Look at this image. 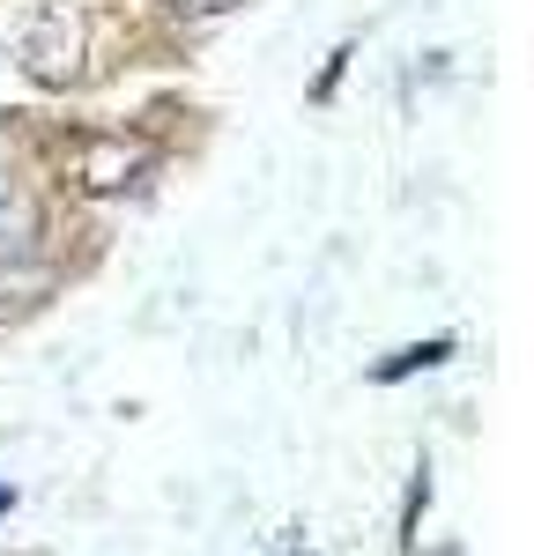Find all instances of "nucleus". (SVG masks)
Masks as SVG:
<instances>
[{
    "label": "nucleus",
    "mask_w": 534,
    "mask_h": 556,
    "mask_svg": "<svg viewBox=\"0 0 534 556\" xmlns=\"http://www.w3.org/2000/svg\"><path fill=\"white\" fill-rule=\"evenodd\" d=\"M82 15L67 8V0H52L38 23H30V38H23V67H30V83L44 89H67L82 83Z\"/></svg>",
    "instance_id": "1"
},
{
    "label": "nucleus",
    "mask_w": 534,
    "mask_h": 556,
    "mask_svg": "<svg viewBox=\"0 0 534 556\" xmlns=\"http://www.w3.org/2000/svg\"><path fill=\"white\" fill-rule=\"evenodd\" d=\"M141 164H149V156L127 149V141H89V149H82V186H89V193H119V186H134Z\"/></svg>",
    "instance_id": "2"
},
{
    "label": "nucleus",
    "mask_w": 534,
    "mask_h": 556,
    "mask_svg": "<svg viewBox=\"0 0 534 556\" xmlns=\"http://www.w3.org/2000/svg\"><path fill=\"white\" fill-rule=\"evenodd\" d=\"M30 238H38V215H30V201L0 193V260H23V253H30Z\"/></svg>",
    "instance_id": "3"
},
{
    "label": "nucleus",
    "mask_w": 534,
    "mask_h": 556,
    "mask_svg": "<svg viewBox=\"0 0 534 556\" xmlns=\"http://www.w3.org/2000/svg\"><path fill=\"white\" fill-rule=\"evenodd\" d=\"M445 356H453V342H445V334H438V342H416V349H400L379 379H400V371H416V364H445Z\"/></svg>",
    "instance_id": "4"
},
{
    "label": "nucleus",
    "mask_w": 534,
    "mask_h": 556,
    "mask_svg": "<svg viewBox=\"0 0 534 556\" xmlns=\"http://www.w3.org/2000/svg\"><path fill=\"white\" fill-rule=\"evenodd\" d=\"M230 8H245V0H178L186 23H208V15H230Z\"/></svg>",
    "instance_id": "5"
},
{
    "label": "nucleus",
    "mask_w": 534,
    "mask_h": 556,
    "mask_svg": "<svg viewBox=\"0 0 534 556\" xmlns=\"http://www.w3.org/2000/svg\"><path fill=\"white\" fill-rule=\"evenodd\" d=\"M0 513H8V490H0Z\"/></svg>",
    "instance_id": "6"
},
{
    "label": "nucleus",
    "mask_w": 534,
    "mask_h": 556,
    "mask_svg": "<svg viewBox=\"0 0 534 556\" xmlns=\"http://www.w3.org/2000/svg\"><path fill=\"white\" fill-rule=\"evenodd\" d=\"M0 193H8V172H0Z\"/></svg>",
    "instance_id": "7"
}]
</instances>
